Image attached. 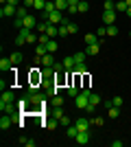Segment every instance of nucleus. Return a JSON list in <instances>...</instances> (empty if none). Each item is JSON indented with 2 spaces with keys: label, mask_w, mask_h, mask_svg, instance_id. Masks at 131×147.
<instances>
[{
  "label": "nucleus",
  "mask_w": 131,
  "mask_h": 147,
  "mask_svg": "<svg viewBox=\"0 0 131 147\" xmlns=\"http://www.w3.org/2000/svg\"><path fill=\"white\" fill-rule=\"evenodd\" d=\"M9 59H11L13 66H18L20 61H22V53H11V55H9Z\"/></svg>",
  "instance_id": "obj_21"
},
{
  "label": "nucleus",
  "mask_w": 131,
  "mask_h": 147,
  "mask_svg": "<svg viewBox=\"0 0 131 147\" xmlns=\"http://www.w3.org/2000/svg\"><path fill=\"white\" fill-rule=\"evenodd\" d=\"M72 73H76V75H85V73H87V66H85V64H76Z\"/></svg>",
  "instance_id": "obj_24"
},
{
  "label": "nucleus",
  "mask_w": 131,
  "mask_h": 147,
  "mask_svg": "<svg viewBox=\"0 0 131 147\" xmlns=\"http://www.w3.org/2000/svg\"><path fill=\"white\" fill-rule=\"evenodd\" d=\"M46 49H48V53H57V40H48V44H46Z\"/></svg>",
  "instance_id": "obj_23"
},
{
  "label": "nucleus",
  "mask_w": 131,
  "mask_h": 147,
  "mask_svg": "<svg viewBox=\"0 0 131 147\" xmlns=\"http://www.w3.org/2000/svg\"><path fill=\"white\" fill-rule=\"evenodd\" d=\"M129 37H131V31H129Z\"/></svg>",
  "instance_id": "obj_49"
},
{
  "label": "nucleus",
  "mask_w": 131,
  "mask_h": 147,
  "mask_svg": "<svg viewBox=\"0 0 131 147\" xmlns=\"http://www.w3.org/2000/svg\"><path fill=\"white\" fill-rule=\"evenodd\" d=\"M127 5H129V7H131V0H127Z\"/></svg>",
  "instance_id": "obj_48"
},
{
  "label": "nucleus",
  "mask_w": 131,
  "mask_h": 147,
  "mask_svg": "<svg viewBox=\"0 0 131 147\" xmlns=\"http://www.w3.org/2000/svg\"><path fill=\"white\" fill-rule=\"evenodd\" d=\"M20 143H22V145H26V147H35V141H33V138H26V136H22V138H20Z\"/></svg>",
  "instance_id": "obj_33"
},
{
  "label": "nucleus",
  "mask_w": 131,
  "mask_h": 147,
  "mask_svg": "<svg viewBox=\"0 0 131 147\" xmlns=\"http://www.w3.org/2000/svg\"><path fill=\"white\" fill-rule=\"evenodd\" d=\"M103 24L109 26V24H116V11H103Z\"/></svg>",
  "instance_id": "obj_7"
},
{
  "label": "nucleus",
  "mask_w": 131,
  "mask_h": 147,
  "mask_svg": "<svg viewBox=\"0 0 131 147\" xmlns=\"http://www.w3.org/2000/svg\"><path fill=\"white\" fill-rule=\"evenodd\" d=\"M53 70H55V75H57V73H63V70H66V66H63V61H55V66H53Z\"/></svg>",
  "instance_id": "obj_32"
},
{
  "label": "nucleus",
  "mask_w": 131,
  "mask_h": 147,
  "mask_svg": "<svg viewBox=\"0 0 131 147\" xmlns=\"http://www.w3.org/2000/svg\"><path fill=\"white\" fill-rule=\"evenodd\" d=\"M13 64H11V59H9V57H2V59H0V70H5V73H7V70H13Z\"/></svg>",
  "instance_id": "obj_16"
},
{
  "label": "nucleus",
  "mask_w": 131,
  "mask_h": 147,
  "mask_svg": "<svg viewBox=\"0 0 131 147\" xmlns=\"http://www.w3.org/2000/svg\"><path fill=\"white\" fill-rule=\"evenodd\" d=\"M98 105H100V97L96 94V92H90V105H87V112L92 114V112L96 110Z\"/></svg>",
  "instance_id": "obj_3"
},
{
  "label": "nucleus",
  "mask_w": 131,
  "mask_h": 147,
  "mask_svg": "<svg viewBox=\"0 0 131 147\" xmlns=\"http://www.w3.org/2000/svg\"><path fill=\"white\" fill-rule=\"evenodd\" d=\"M112 147H122V141H112Z\"/></svg>",
  "instance_id": "obj_46"
},
{
  "label": "nucleus",
  "mask_w": 131,
  "mask_h": 147,
  "mask_svg": "<svg viewBox=\"0 0 131 147\" xmlns=\"http://www.w3.org/2000/svg\"><path fill=\"white\" fill-rule=\"evenodd\" d=\"M87 9H90V2H87V0H79V7H76V11H79V13H85Z\"/></svg>",
  "instance_id": "obj_20"
},
{
  "label": "nucleus",
  "mask_w": 131,
  "mask_h": 147,
  "mask_svg": "<svg viewBox=\"0 0 131 147\" xmlns=\"http://www.w3.org/2000/svg\"><path fill=\"white\" fill-rule=\"evenodd\" d=\"M59 125H63V127H68V125H70V117H66V114H63V117L59 119Z\"/></svg>",
  "instance_id": "obj_40"
},
{
  "label": "nucleus",
  "mask_w": 131,
  "mask_h": 147,
  "mask_svg": "<svg viewBox=\"0 0 131 147\" xmlns=\"http://www.w3.org/2000/svg\"><path fill=\"white\" fill-rule=\"evenodd\" d=\"M22 5H24V7H33V5H35V0H22Z\"/></svg>",
  "instance_id": "obj_44"
},
{
  "label": "nucleus",
  "mask_w": 131,
  "mask_h": 147,
  "mask_svg": "<svg viewBox=\"0 0 131 147\" xmlns=\"http://www.w3.org/2000/svg\"><path fill=\"white\" fill-rule=\"evenodd\" d=\"M94 125H98V127H100V125H105V119H100V117H96V119H94Z\"/></svg>",
  "instance_id": "obj_43"
},
{
  "label": "nucleus",
  "mask_w": 131,
  "mask_h": 147,
  "mask_svg": "<svg viewBox=\"0 0 131 147\" xmlns=\"http://www.w3.org/2000/svg\"><path fill=\"white\" fill-rule=\"evenodd\" d=\"M48 26H50L48 20H44V22H37V31H39V33H46V31H48Z\"/></svg>",
  "instance_id": "obj_25"
},
{
  "label": "nucleus",
  "mask_w": 131,
  "mask_h": 147,
  "mask_svg": "<svg viewBox=\"0 0 131 147\" xmlns=\"http://www.w3.org/2000/svg\"><path fill=\"white\" fill-rule=\"evenodd\" d=\"M96 35L98 37H103V35H107V26H100L98 31H96Z\"/></svg>",
  "instance_id": "obj_42"
},
{
  "label": "nucleus",
  "mask_w": 131,
  "mask_h": 147,
  "mask_svg": "<svg viewBox=\"0 0 131 147\" xmlns=\"http://www.w3.org/2000/svg\"><path fill=\"white\" fill-rule=\"evenodd\" d=\"M90 119H85V117H81V119H76L74 121V125H76V129H79V132H90Z\"/></svg>",
  "instance_id": "obj_5"
},
{
  "label": "nucleus",
  "mask_w": 131,
  "mask_h": 147,
  "mask_svg": "<svg viewBox=\"0 0 131 147\" xmlns=\"http://www.w3.org/2000/svg\"><path fill=\"white\" fill-rule=\"evenodd\" d=\"M66 134H68L70 138H74V136L79 134V129H76V125H68V129H66Z\"/></svg>",
  "instance_id": "obj_29"
},
{
  "label": "nucleus",
  "mask_w": 131,
  "mask_h": 147,
  "mask_svg": "<svg viewBox=\"0 0 131 147\" xmlns=\"http://www.w3.org/2000/svg\"><path fill=\"white\" fill-rule=\"evenodd\" d=\"M53 105H55V108H59V105H63V97H59V94H55V97H53Z\"/></svg>",
  "instance_id": "obj_37"
},
{
  "label": "nucleus",
  "mask_w": 131,
  "mask_h": 147,
  "mask_svg": "<svg viewBox=\"0 0 131 147\" xmlns=\"http://www.w3.org/2000/svg\"><path fill=\"white\" fill-rule=\"evenodd\" d=\"M5 5H13V7H18V5H20V0H7Z\"/></svg>",
  "instance_id": "obj_45"
},
{
  "label": "nucleus",
  "mask_w": 131,
  "mask_h": 147,
  "mask_svg": "<svg viewBox=\"0 0 131 147\" xmlns=\"http://www.w3.org/2000/svg\"><path fill=\"white\" fill-rule=\"evenodd\" d=\"M103 9H105V11H116V2H114V0H105Z\"/></svg>",
  "instance_id": "obj_27"
},
{
  "label": "nucleus",
  "mask_w": 131,
  "mask_h": 147,
  "mask_svg": "<svg viewBox=\"0 0 131 147\" xmlns=\"http://www.w3.org/2000/svg\"><path fill=\"white\" fill-rule=\"evenodd\" d=\"M112 105L120 108V105H122V97H114V99H112Z\"/></svg>",
  "instance_id": "obj_41"
},
{
  "label": "nucleus",
  "mask_w": 131,
  "mask_h": 147,
  "mask_svg": "<svg viewBox=\"0 0 131 147\" xmlns=\"http://www.w3.org/2000/svg\"><path fill=\"white\" fill-rule=\"evenodd\" d=\"M76 31H79V26H76L74 22H68V33L70 35H76Z\"/></svg>",
  "instance_id": "obj_36"
},
{
  "label": "nucleus",
  "mask_w": 131,
  "mask_h": 147,
  "mask_svg": "<svg viewBox=\"0 0 131 147\" xmlns=\"http://www.w3.org/2000/svg\"><path fill=\"white\" fill-rule=\"evenodd\" d=\"M98 51H100V44H87V46H85L87 55H98Z\"/></svg>",
  "instance_id": "obj_15"
},
{
  "label": "nucleus",
  "mask_w": 131,
  "mask_h": 147,
  "mask_svg": "<svg viewBox=\"0 0 131 147\" xmlns=\"http://www.w3.org/2000/svg\"><path fill=\"white\" fill-rule=\"evenodd\" d=\"M107 35H109V37H116V35H118V26H116V24H109V26H107Z\"/></svg>",
  "instance_id": "obj_28"
},
{
  "label": "nucleus",
  "mask_w": 131,
  "mask_h": 147,
  "mask_svg": "<svg viewBox=\"0 0 131 147\" xmlns=\"http://www.w3.org/2000/svg\"><path fill=\"white\" fill-rule=\"evenodd\" d=\"M37 22H39V20L37 18H35V16H31V13H29V16H26V18H24V29H35V26H37Z\"/></svg>",
  "instance_id": "obj_10"
},
{
  "label": "nucleus",
  "mask_w": 131,
  "mask_h": 147,
  "mask_svg": "<svg viewBox=\"0 0 131 147\" xmlns=\"http://www.w3.org/2000/svg\"><path fill=\"white\" fill-rule=\"evenodd\" d=\"M39 61H42L44 68H53V66H55V55H53V53H48V55H44Z\"/></svg>",
  "instance_id": "obj_11"
},
{
  "label": "nucleus",
  "mask_w": 131,
  "mask_h": 147,
  "mask_svg": "<svg viewBox=\"0 0 131 147\" xmlns=\"http://www.w3.org/2000/svg\"><path fill=\"white\" fill-rule=\"evenodd\" d=\"M85 57H87L85 51H83V53H74V61L76 64H85Z\"/></svg>",
  "instance_id": "obj_26"
},
{
  "label": "nucleus",
  "mask_w": 131,
  "mask_h": 147,
  "mask_svg": "<svg viewBox=\"0 0 131 147\" xmlns=\"http://www.w3.org/2000/svg\"><path fill=\"white\" fill-rule=\"evenodd\" d=\"M79 92H81V88H79V86H74V84H70V86H68V97H72V99H74L76 94H79Z\"/></svg>",
  "instance_id": "obj_19"
},
{
  "label": "nucleus",
  "mask_w": 131,
  "mask_h": 147,
  "mask_svg": "<svg viewBox=\"0 0 131 147\" xmlns=\"http://www.w3.org/2000/svg\"><path fill=\"white\" fill-rule=\"evenodd\" d=\"M18 16H20V18H26V16H29V7L20 5V7H18Z\"/></svg>",
  "instance_id": "obj_31"
},
{
  "label": "nucleus",
  "mask_w": 131,
  "mask_h": 147,
  "mask_svg": "<svg viewBox=\"0 0 131 147\" xmlns=\"http://www.w3.org/2000/svg\"><path fill=\"white\" fill-rule=\"evenodd\" d=\"M74 143L76 145H87V143H90V132H79V134L74 136Z\"/></svg>",
  "instance_id": "obj_9"
},
{
  "label": "nucleus",
  "mask_w": 131,
  "mask_h": 147,
  "mask_svg": "<svg viewBox=\"0 0 131 147\" xmlns=\"http://www.w3.org/2000/svg\"><path fill=\"white\" fill-rule=\"evenodd\" d=\"M125 13H127V18H131V7H127V11H125Z\"/></svg>",
  "instance_id": "obj_47"
},
{
  "label": "nucleus",
  "mask_w": 131,
  "mask_h": 147,
  "mask_svg": "<svg viewBox=\"0 0 131 147\" xmlns=\"http://www.w3.org/2000/svg\"><path fill=\"white\" fill-rule=\"evenodd\" d=\"M63 66H66V70H70V73H72V70H74V66H76V61H74V55L66 57V59H63Z\"/></svg>",
  "instance_id": "obj_14"
},
{
  "label": "nucleus",
  "mask_w": 131,
  "mask_h": 147,
  "mask_svg": "<svg viewBox=\"0 0 131 147\" xmlns=\"http://www.w3.org/2000/svg\"><path fill=\"white\" fill-rule=\"evenodd\" d=\"M44 7H46V0H35L33 9H37V11H44Z\"/></svg>",
  "instance_id": "obj_35"
},
{
  "label": "nucleus",
  "mask_w": 131,
  "mask_h": 147,
  "mask_svg": "<svg viewBox=\"0 0 131 147\" xmlns=\"http://www.w3.org/2000/svg\"><path fill=\"white\" fill-rule=\"evenodd\" d=\"M13 24L18 26V29H22V26H24V18H20V16H15V20H13Z\"/></svg>",
  "instance_id": "obj_38"
},
{
  "label": "nucleus",
  "mask_w": 131,
  "mask_h": 147,
  "mask_svg": "<svg viewBox=\"0 0 131 147\" xmlns=\"http://www.w3.org/2000/svg\"><path fill=\"white\" fill-rule=\"evenodd\" d=\"M107 114H109V119H118L120 108H116V105H109V108H107Z\"/></svg>",
  "instance_id": "obj_18"
},
{
  "label": "nucleus",
  "mask_w": 131,
  "mask_h": 147,
  "mask_svg": "<svg viewBox=\"0 0 131 147\" xmlns=\"http://www.w3.org/2000/svg\"><path fill=\"white\" fill-rule=\"evenodd\" d=\"M13 125V117L11 114H2V119H0V129L5 132V129H9Z\"/></svg>",
  "instance_id": "obj_8"
},
{
  "label": "nucleus",
  "mask_w": 131,
  "mask_h": 147,
  "mask_svg": "<svg viewBox=\"0 0 131 147\" xmlns=\"http://www.w3.org/2000/svg\"><path fill=\"white\" fill-rule=\"evenodd\" d=\"M46 20H48L50 24H61V22H63V20H66V18H63V13L59 11V9H57V11L48 13V18H46Z\"/></svg>",
  "instance_id": "obj_4"
},
{
  "label": "nucleus",
  "mask_w": 131,
  "mask_h": 147,
  "mask_svg": "<svg viewBox=\"0 0 131 147\" xmlns=\"http://www.w3.org/2000/svg\"><path fill=\"white\" fill-rule=\"evenodd\" d=\"M127 0H118V2H116V11H120V13H125L127 11Z\"/></svg>",
  "instance_id": "obj_22"
},
{
  "label": "nucleus",
  "mask_w": 131,
  "mask_h": 147,
  "mask_svg": "<svg viewBox=\"0 0 131 147\" xmlns=\"http://www.w3.org/2000/svg\"><path fill=\"white\" fill-rule=\"evenodd\" d=\"M44 55H48V49H46V44H37V49H35V61H39Z\"/></svg>",
  "instance_id": "obj_13"
},
{
  "label": "nucleus",
  "mask_w": 131,
  "mask_h": 147,
  "mask_svg": "<svg viewBox=\"0 0 131 147\" xmlns=\"http://www.w3.org/2000/svg\"><path fill=\"white\" fill-rule=\"evenodd\" d=\"M90 92H92V90L85 86V88H83V90L74 97V105H76V108H81V110H87V105H90Z\"/></svg>",
  "instance_id": "obj_1"
},
{
  "label": "nucleus",
  "mask_w": 131,
  "mask_h": 147,
  "mask_svg": "<svg viewBox=\"0 0 131 147\" xmlns=\"http://www.w3.org/2000/svg\"><path fill=\"white\" fill-rule=\"evenodd\" d=\"M55 5L59 11H63V9H68V0H55Z\"/></svg>",
  "instance_id": "obj_34"
},
{
  "label": "nucleus",
  "mask_w": 131,
  "mask_h": 147,
  "mask_svg": "<svg viewBox=\"0 0 131 147\" xmlns=\"http://www.w3.org/2000/svg\"><path fill=\"white\" fill-rule=\"evenodd\" d=\"M53 117H55V119H61V117H63V110H61V105L53 110Z\"/></svg>",
  "instance_id": "obj_39"
},
{
  "label": "nucleus",
  "mask_w": 131,
  "mask_h": 147,
  "mask_svg": "<svg viewBox=\"0 0 131 147\" xmlns=\"http://www.w3.org/2000/svg\"><path fill=\"white\" fill-rule=\"evenodd\" d=\"M85 44H100V37L96 33H87L85 35Z\"/></svg>",
  "instance_id": "obj_17"
},
{
  "label": "nucleus",
  "mask_w": 131,
  "mask_h": 147,
  "mask_svg": "<svg viewBox=\"0 0 131 147\" xmlns=\"http://www.w3.org/2000/svg\"><path fill=\"white\" fill-rule=\"evenodd\" d=\"M44 125H46V127H48V129H55L57 125H59V119H55V117H53V119H50V121H46V123H44Z\"/></svg>",
  "instance_id": "obj_30"
},
{
  "label": "nucleus",
  "mask_w": 131,
  "mask_h": 147,
  "mask_svg": "<svg viewBox=\"0 0 131 147\" xmlns=\"http://www.w3.org/2000/svg\"><path fill=\"white\" fill-rule=\"evenodd\" d=\"M2 18H11V16H18V7L13 5H2V11H0Z\"/></svg>",
  "instance_id": "obj_6"
},
{
  "label": "nucleus",
  "mask_w": 131,
  "mask_h": 147,
  "mask_svg": "<svg viewBox=\"0 0 131 147\" xmlns=\"http://www.w3.org/2000/svg\"><path fill=\"white\" fill-rule=\"evenodd\" d=\"M26 97H29L31 105H42V103H44V99H46V94H44V92H29Z\"/></svg>",
  "instance_id": "obj_2"
},
{
  "label": "nucleus",
  "mask_w": 131,
  "mask_h": 147,
  "mask_svg": "<svg viewBox=\"0 0 131 147\" xmlns=\"http://www.w3.org/2000/svg\"><path fill=\"white\" fill-rule=\"evenodd\" d=\"M15 101V94L11 90H2V97H0V103H13Z\"/></svg>",
  "instance_id": "obj_12"
}]
</instances>
